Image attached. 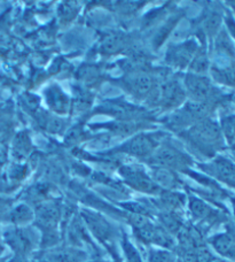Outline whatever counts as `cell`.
Returning a JSON list of instances; mask_svg holds the SVG:
<instances>
[{"instance_id":"ac0fdd59","label":"cell","mask_w":235,"mask_h":262,"mask_svg":"<svg viewBox=\"0 0 235 262\" xmlns=\"http://www.w3.org/2000/svg\"><path fill=\"white\" fill-rule=\"evenodd\" d=\"M231 151H232V153L234 154V157H235V144L231 145Z\"/></svg>"},{"instance_id":"ffe728a7","label":"cell","mask_w":235,"mask_h":262,"mask_svg":"<svg viewBox=\"0 0 235 262\" xmlns=\"http://www.w3.org/2000/svg\"><path fill=\"white\" fill-rule=\"evenodd\" d=\"M234 104H235V98H234Z\"/></svg>"},{"instance_id":"8992f818","label":"cell","mask_w":235,"mask_h":262,"mask_svg":"<svg viewBox=\"0 0 235 262\" xmlns=\"http://www.w3.org/2000/svg\"><path fill=\"white\" fill-rule=\"evenodd\" d=\"M213 76L220 84L235 89V61H229L222 67L213 68Z\"/></svg>"},{"instance_id":"30bf717a","label":"cell","mask_w":235,"mask_h":262,"mask_svg":"<svg viewBox=\"0 0 235 262\" xmlns=\"http://www.w3.org/2000/svg\"><path fill=\"white\" fill-rule=\"evenodd\" d=\"M222 133L227 138L229 145L235 144V115L226 116L222 121Z\"/></svg>"},{"instance_id":"3957f363","label":"cell","mask_w":235,"mask_h":262,"mask_svg":"<svg viewBox=\"0 0 235 262\" xmlns=\"http://www.w3.org/2000/svg\"><path fill=\"white\" fill-rule=\"evenodd\" d=\"M211 175L232 188L235 183V163L227 158L218 157L206 166Z\"/></svg>"},{"instance_id":"5bb4252c","label":"cell","mask_w":235,"mask_h":262,"mask_svg":"<svg viewBox=\"0 0 235 262\" xmlns=\"http://www.w3.org/2000/svg\"><path fill=\"white\" fill-rule=\"evenodd\" d=\"M193 68L199 73L204 72V70L208 68V59H206L204 53L197 55V58L194 60V63H193Z\"/></svg>"},{"instance_id":"9c48e42d","label":"cell","mask_w":235,"mask_h":262,"mask_svg":"<svg viewBox=\"0 0 235 262\" xmlns=\"http://www.w3.org/2000/svg\"><path fill=\"white\" fill-rule=\"evenodd\" d=\"M131 91H133L134 95L138 96H146L147 93L150 92L152 89V79L147 74L138 73L134 74L129 81Z\"/></svg>"},{"instance_id":"277c9868","label":"cell","mask_w":235,"mask_h":262,"mask_svg":"<svg viewBox=\"0 0 235 262\" xmlns=\"http://www.w3.org/2000/svg\"><path fill=\"white\" fill-rule=\"evenodd\" d=\"M210 242L220 255L235 260V229L213 237Z\"/></svg>"},{"instance_id":"4fadbf2b","label":"cell","mask_w":235,"mask_h":262,"mask_svg":"<svg viewBox=\"0 0 235 262\" xmlns=\"http://www.w3.org/2000/svg\"><path fill=\"white\" fill-rule=\"evenodd\" d=\"M53 259L55 262H78L79 258L77 253L70 251H64L60 252V253L54 254Z\"/></svg>"},{"instance_id":"7a4b0ae2","label":"cell","mask_w":235,"mask_h":262,"mask_svg":"<svg viewBox=\"0 0 235 262\" xmlns=\"http://www.w3.org/2000/svg\"><path fill=\"white\" fill-rule=\"evenodd\" d=\"M186 86L190 96L196 102H204L208 100L214 92V88L208 78L200 75H188L186 78Z\"/></svg>"},{"instance_id":"d6986e66","label":"cell","mask_w":235,"mask_h":262,"mask_svg":"<svg viewBox=\"0 0 235 262\" xmlns=\"http://www.w3.org/2000/svg\"><path fill=\"white\" fill-rule=\"evenodd\" d=\"M232 188H233V189H235V183L233 184V186H232Z\"/></svg>"},{"instance_id":"9a60e30c","label":"cell","mask_w":235,"mask_h":262,"mask_svg":"<svg viewBox=\"0 0 235 262\" xmlns=\"http://www.w3.org/2000/svg\"><path fill=\"white\" fill-rule=\"evenodd\" d=\"M150 262H170V255L164 252H154L150 256Z\"/></svg>"},{"instance_id":"6da1fadb","label":"cell","mask_w":235,"mask_h":262,"mask_svg":"<svg viewBox=\"0 0 235 262\" xmlns=\"http://www.w3.org/2000/svg\"><path fill=\"white\" fill-rule=\"evenodd\" d=\"M191 138L203 152L213 154L216 149L222 148L224 137L219 125L211 120H204L195 125L191 131Z\"/></svg>"},{"instance_id":"e0dca14e","label":"cell","mask_w":235,"mask_h":262,"mask_svg":"<svg viewBox=\"0 0 235 262\" xmlns=\"http://www.w3.org/2000/svg\"><path fill=\"white\" fill-rule=\"evenodd\" d=\"M232 201V205H233V210H234V217H235V198H232L231 199Z\"/></svg>"},{"instance_id":"ba28073f","label":"cell","mask_w":235,"mask_h":262,"mask_svg":"<svg viewBox=\"0 0 235 262\" xmlns=\"http://www.w3.org/2000/svg\"><path fill=\"white\" fill-rule=\"evenodd\" d=\"M123 175L125 179L128 180L130 183H132L135 188L143 189L146 191H152L155 189V185L152 183V181L147 179L143 171H139L137 169H131V168H124Z\"/></svg>"},{"instance_id":"7c38bea8","label":"cell","mask_w":235,"mask_h":262,"mask_svg":"<svg viewBox=\"0 0 235 262\" xmlns=\"http://www.w3.org/2000/svg\"><path fill=\"white\" fill-rule=\"evenodd\" d=\"M123 46V38L120 35H112L103 41V50L106 52H115Z\"/></svg>"},{"instance_id":"2e32d148","label":"cell","mask_w":235,"mask_h":262,"mask_svg":"<svg viewBox=\"0 0 235 262\" xmlns=\"http://www.w3.org/2000/svg\"><path fill=\"white\" fill-rule=\"evenodd\" d=\"M126 254H128V258L130 262H140V258L132 246L128 244V247H126Z\"/></svg>"},{"instance_id":"8fae6325","label":"cell","mask_w":235,"mask_h":262,"mask_svg":"<svg viewBox=\"0 0 235 262\" xmlns=\"http://www.w3.org/2000/svg\"><path fill=\"white\" fill-rule=\"evenodd\" d=\"M191 209L196 217H206L213 212L205 203L199 199H193L191 203Z\"/></svg>"},{"instance_id":"5b68a950","label":"cell","mask_w":235,"mask_h":262,"mask_svg":"<svg viewBox=\"0 0 235 262\" xmlns=\"http://www.w3.org/2000/svg\"><path fill=\"white\" fill-rule=\"evenodd\" d=\"M125 151L128 153L133 154V156L144 157L147 156L154 148V142L153 139L148 137V136L140 135L138 137L133 138L130 143L125 144Z\"/></svg>"},{"instance_id":"52a82bcc","label":"cell","mask_w":235,"mask_h":262,"mask_svg":"<svg viewBox=\"0 0 235 262\" xmlns=\"http://www.w3.org/2000/svg\"><path fill=\"white\" fill-rule=\"evenodd\" d=\"M154 160L167 166H179L182 165L185 160H187V158L175 148L164 147L155 154Z\"/></svg>"}]
</instances>
